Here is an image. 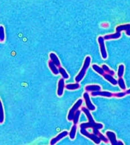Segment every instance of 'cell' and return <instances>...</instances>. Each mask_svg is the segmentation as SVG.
<instances>
[{
  "mask_svg": "<svg viewBox=\"0 0 130 145\" xmlns=\"http://www.w3.org/2000/svg\"><path fill=\"white\" fill-rule=\"evenodd\" d=\"M65 87V80L64 78H61L58 83V88L57 94L58 97H61L64 93V89Z\"/></svg>",
  "mask_w": 130,
  "mask_h": 145,
  "instance_id": "obj_10",
  "label": "cell"
},
{
  "mask_svg": "<svg viewBox=\"0 0 130 145\" xmlns=\"http://www.w3.org/2000/svg\"><path fill=\"white\" fill-rule=\"evenodd\" d=\"M124 70H125V67L123 65H121L119 66L118 69V75L119 78H121L123 77L124 72Z\"/></svg>",
  "mask_w": 130,
  "mask_h": 145,
  "instance_id": "obj_24",
  "label": "cell"
},
{
  "mask_svg": "<svg viewBox=\"0 0 130 145\" xmlns=\"http://www.w3.org/2000/svg\"><path fill=\"white\" fill-rule=\"evenodd\" d=\"M5 30L3 25L0 26V40L1 42H3L5 40Z\"/></svg>",
  "mask_w": 130,
  "mask_h": 145,
  "instance_id": "obj_22",
  "label": "cell"
},
{
  "mask_svg": "<svg viewBox=\"0 0 130 145\" xmlns=\"http://www.w3.org/2000/svg\"><path fill=\"white\" fill-rule=\"evenodd\" d=\"M49 57L51 59V61H52L57 67H60V61L58 58V56L54 53H50L49 54Z\"/></svg>",
  "mask_w": 130,
  "mask_h": 145,
  "instance_id": "obj_12",
  "label": "cell"
},
{
  "mask_svg": "<svg viewBox=\"0 0 130 145\" xmlns=\"http://www.w3.org/2000/svg\"><path fill=\"white\" fill-rule=\"evenodd\" d=\"M118 84L119 85V86L120 87L121 89L123 90L126 89V86H125V83L124 82V80L122 78H119L118 81Z\"/></svg>",
  "mask_w": 130,
  "mask_h": 145,
  "instance_id": "obj_25",
  "label": "cell"
},
{
  "mask_svg": "<svg viewBox=\"0 0 130 145\" xmlns=\"http://www.w3.org/2000/svg\"><path fill=\"white\" fill-rule=\"evenodd\" d=\"M126 93H127V94H130V89L126 91Z\"/></svg>",
  "mask_w": 130,
  "mask_h": 145,
  "instance_id": "obj_29",
  "label": "cell"
},
{
  "mask_svg": "<svg viewBox=\"0 0 130 145\" xmlns=\"http://www.w3.org/2000/svg\"><path fill=\"white\" fill-rule=\"evenodd\" d=\"M104 40L105 39L103 37L100 36L98 38V42L99 43V46H100L102 57L104 59H106V58H107V53L106 51Z\"/></svg>",
  "mask_w": 130,
  "mask_h": 145,
  "instance_id": "obj_5",
  "label": "cell"
},
{
  "mask_svg": "<svg viewBox=\"0 0 130 145\" xmlns=\"http://www.w3.org/2000/svg\"><path fill=\"white\" fill-rule=\"evenodd\" d=\"M68 135V132L67 131H64L63 132L60 133L56 137L51 139V142H50L51 145H55L56 143L58 142L59 140H60L61 139H62L63 138L66 137L67 135Z\"/></svg>",
  "mask_w": 130,
  "mask_h": 145,
  "instance_id": "obj_8",
  "label": "cell"
},
{
  "mask_svg": "<svg viewBox=\"0 0 130 145\" xmlns=\"http://www.w3.org/2000/svg\"><path fill=\"white\" fill-rule=\"evenodd\" d=\"M66 88L68 90H73L78 89L79 88L80 85L78 83H76L74 84H69L66 85Z\"/></svg>",
  "mask_w": 130,
  "mask_h": 145,
  "instance_id": "obj_17",
  "label": "cell"
},
{
  "mask_svg": "<svg viewBox=\"0 0 130 145\" xmlns=\"http://www.w3.org/2000/svg\"><path fill=\"white\" fill-rule=\"evenodd\" d=\"M85 89L88 92H94L100 91V90L101 89V87L98 85H87L85 87Z\"/></svg>",
  "mask_w": 130,
  "mask_h": 145,
  "instance_id": "obj_11",
  "label": "cell"
},
{
  "mask_svg": "<svg viewBox=\"0 0 130 145\" xmlns=\"http://www.w3.org/2000/svg\"><path fill=\"white\" fill-rule=\"evenodd\" d=\"M83 97L85 102L87 108L89 109V111H95L96 110V106H94L91 102L89 97V94L87 92H85Z\"/></svg>",
  "mask_w": 130,
  "mask_h": 145,
  "instance_id": "obj_7",
  "label": "cell"
},
{
  "mask_svg": "<svg viewBox=\"0 0 130 145\" xmlns=\"http://www.w3.org/2000/svg\"><path fill=\"white\" fill-rule=\"evenodd\" d=\"M102 68L103 69V70L105 71V72H107V73H108V74H110V75L113 76V75L115 74V72L113 71L110 70V69L106 65H102Z\"/></svg>",
  "mask_w": 130,
  "mask_h": 145,
  "instance_id": "obj_23",
  "label": "cell"
},
{
  "mask_svg": "<svg viewBox=\"0 0 130 145\" xmlns=\"http://www.w3.org/2000/svg\"><path fill=\"white\" fill-rule=\"evenodd\" d=\"M126 35L128 36H130V30L126 31Z\"/></svg>",
  "mask_w": 130,
  "mask_h": 145,
  "instance_id": "obj_28",
  "label": "cell"
},
{
  "mask_svg": "<svg viewBox=\"0 0 130 145\" xmlns=\"http://www.w3.org/2000/svg\"><path fill=\"white\" fill-rule=\"evenodd\" d=\"M82 103L83 100L81 99H80L75 103V104L73 105L72 108L70 109L67 116L68 120L69 121H73L76 112L77 111L82 105Z\"/></svg>",
  "mask_w": 130,
  "mask_h": 145,
  "instance_id": "obj_3",
  "label": "cell"
},
{
  "mask_svg": "<svg viewBox=\"0 0 130 145\" xmlns=\"http://www.w3.org/2000/svg\"><path fill=\"white\" fill-rule=\"evenodd\" d=\"M106 135L110 142L111 144L113 145H123V143L121 141H118L116 138V135L114 133L110 131H107Z\"/></svg>",
  "mask_w": 130,
  "mask_h": 145,
  "instance_id": "obj_6",
  "label": "cell"
},
{
  "mask_svg": "<svg viewBox=\"0 0 130 145\" xmlns=\"http://www.w3.org/2000/svg\"><path fill=\"white\" fill-rule=\"evenodd\" d=\"M126 94H127L126 92H119V93H116L115 94H113V96L118 97H122L125 96Z\"/></svg>",
  "mask_w": 130,
  "mask_h": 145,
  "instance_id": "obj_27",
  "label": "cell"
},
{
  "mask_svg": "<svg viewBox=\"0 0 130 145\" xmlns=\"http://www.w3.org/2000/svg\"><path fill=\"white\" fill-rule=\"evenodd\" d=\"M130 30V24H123L118 25L116 27V32L121 33L123 31H127Z\"/></svg>",
  "mask_w": 130,
  "mask_h": 145,
  "instance_id": "obj_16",
  "label": "cell"
},
{
  "mask_svg": "<svg viewBox=\"0 0 130 145\" xmlns=\"http://www.w3.org/2000/svg\"><path fill=\"white\" fill-rule=\"evenodd\" d=\"M80 133L82 134V135H84L85 137H86L87 138H89V139H91L92 141H93L94 143H95L97 145L99 144L101 140L100 139V138H99L98 135H95L94 133L91 134L89 133L87 129H84V130H80Z\"/></svg>",
  "mask_w": 130,
  "mask_h": 145,
  "instance_id": "obj_4",
  "label": "cell"
},
{
  "mask_svg": "<svg viewBox=\"0 0 130 145\" xmlns=\"http://www.w3.org/2000/svg\"><path fill=\"white\" fill-rule=\"evenodd\" d=\"M91 95L93 97H96V96H102V97H113V94L111 92L108 91H94L91 92Z\"/></svg>",
  "mask_w": 130,
  "mask_h": 145,
  "instance_id": "obj_9",
  "label": "cell"
},
{
  "mask_svg": "<svg viewBox=\"0 0 130 145\" xmlns=\"http://www.w3.org/2000/svg\"><path fill=\"white\" fill-rule=\"evenodd\" d=\"M48 66L54 75H57L59 74V70L57 68L58 67L52 61H50L48 62Z\"/></svg>",
  "mask_w": 130,
  "mask_h": 145,
  "instance_id": "obj_14",
  "label": "cell"
},
{
  "mask_svg": "<svg viewBox=\"0 0 130 145\" xmlns=\"http://www.w3.org/2000/svg\"><path fill=\"white\" fill-rule=\"evenodd\" d=\"M81 111L83 112L84 114L86 115L89 120L87 123H83L80 124V130L87 129V128H92L93 129V133L95 135L100 137L102 135L100 133L99 130L103 128V125L101 123H96L91 114L89 110L85 107H82Z\"/></svg>",
  "mask_w": 130,
  "mask_h": 145,
  "instance_id": "obj_1",
  "label": "cell"
},
{
  "mask_svg": "<svg viewBox=\"0 0 130 145\" xmlns=\"http://www.w3.org/2000/svg\"><path fill=\"white\" fill-rule=\"evenodd\" d=\"M121 33L116 32L115 34H110V35H107L104 37V38L105 40H111V39H119L121 37Z\"/></svg>",
  "mask_w": 130,
  "mask_h": 145,
  "instance_id": "obj_15",
  "label": "cell"
},
{
  "mask_svg": "<svg viewBox=\"0 0 130 145\" xmlns=\"http://www.w3.org/2000/svg\"><path fill=\"white\" fill-rule=\"evenodd\" d=\"M92 68L95 72H98L99 74L103 76L105 74V71L103 70L102 68L100 67L98 65H92Z\"/></svg>",
  "mask_w": 130,
  "mask_h": 145,
  "instance_id": "obj_18",
  "label": "cell"
},
{
  "mask_svg": "<svg viewBox=\"0 0 130 145\" xmlns=\"http://www.w3.org/2000/svg\"><path fill=\"white\" fill-rule=\"evenodd\" d=\"M80 114H81V111L80 110H78L76 112L74 116V118H73V120L74 124H77V123H78Z\"/></svg>",
  "mask_w": 130,
  "mask_h": 145,
  "instance_id": "obj_21",
  "label": "cell"
},
{
  "mask_svg": "<svg viewBox=\"0 0 130 145\" xmlns=\"http://www.w3.org/2000/svg\"><path fill=\"white\" fill-rule=\"evenodd\" d=\"M76 130H77L76 124H74L71 129L70 133H69V137L71 140H74L75 138Z\"/></svg>",
  "mask_w": 130,
  "mask_h": 145,
  "instance_id": "obj_19",
  "label": "cell"
},
{
  "mask_svg": "<svg viewBox=\"0 0 130 145\" xmlns=\"http://www.w3.org/2000/svg\"><path fill=\"white\" fill-rule=\"evenodd\" d=\"M103 77L106 80H107L113 85H116L118 83V81H116V80L112 77V75H110L108 73H105V74L103 75Z\"/></svg>",
  "mask_w": 130,
  "mask_h": 145,
  "instance_id": "obj_13",
  "label": "cell"
},
{
  "mask_svg": "<svg viewBox=\"0 0 130 145\" xmlns=\"http://www.w3.org/2000/svg\"><path fill=\"white\" fill-rule=\"evenodd\" d=\"M91 58L89 56H87L85 59L84 63H83V65L81 70L80 71V72L77 75V76L75 78V81L76 82H80L83 79L84 76L85 75V73H86L87 69L89 68V65H91Z\"/></svg>",
  "mask_w": 130,
  "mask_h": 145,
  "instance_id": "obj_2",
  "label": "cell"
},
{
  "mask_svg": "<svg viewBox=\"0 0 130 145\" xmlns=\"http://www.w3.org/2000/svg\"><path fill=\"white\" fill-rule=\"evenodd\" d=\"M58 70H59V73L62 76V77L64 79H68L69 78V76L64 68L60 67L58 68Z\"/></svg>",
  "mask_w": 130,
  "mask_h": 145,
  "instance_id": "obj_20",
  "label": "cell"
},
{
  "mask_svg": "<svg viewBox=\"0 0 130 145\" xmlns=\"http://www.w3.org/2000/svg\"><path fill=\"white\" fill-rule=\"evenodd\" d=\"M4 121V113L3 107L2 102H1V115H0V123H2Z\"/></svg>",
  "mask_w": 130,
  "mask_h": 145,
  "instance_id": "obj_26",
  "label": "cell"
}]
</instances>
